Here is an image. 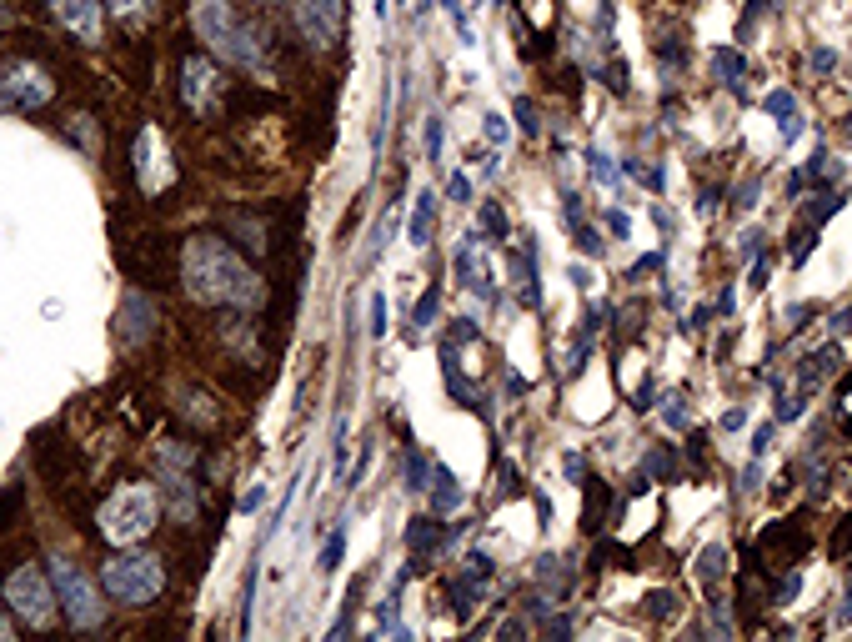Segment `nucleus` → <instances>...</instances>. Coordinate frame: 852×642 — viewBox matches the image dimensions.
<instances>
[{"label": "nucleus", "mask_w": 852, "mask_h": 642, "mask_svg": "<svg viewBox=\"0 0 852 642\" xmlns=\"http://www.w3.org/2000/svg\"><path fill=\"white\" fill-rule=\"evenodd\" d=\"M837 362H842V347L832 342V347H817L812 357H807V367H802V382L807 387H822L832 372H837Z\"/></svg>", "instance_id": "dca6fc26"}, {"label": "nucleus", "mask_w": 852, "mask_h": 642, "mask_svg": "<svg viewBox=\"0 0 852 642\" xmlns=\"http://www.w3.org/2000/svg\"><path fill=\"white\" fill-rule=\"evenodd\" d=\"M742 422H747V412H742V407H732V412H727V417H722V427H727V432H737V427H742Z\"/></svg>", "instance_id": "3c124183"}, {"label": "nucleus", "mask_w": 852, "mask_h": 642, "mask_svg": "<svg viewBox=\"0 0 852 642\" xmlns=\"http://www.w3.org/2000/svg\"><path fill=\"white\" fill-rule=\"evenodd\" d=\"M467 577H472V582H487V577H492V557H487V552H472V557H467Z\"/></svg>", "instance_id": "72a5a7b5"}, {"label": "nucleus", "mask_w": 852, "mask_h": 642, "mask_svg": "<svg viewBox=\"0 0 852 642\" xmlns=\"http://www.w3.org/2000/svg\"><path fill=\"white\" fill-rule=\"evenodd\" d=\"M56 96V81L36 61H0V106L36 111Z\"/></svg>", "instance_id": "0eeeda50"}, {"label": "nucleus", "mask_w": 852, "mask_h": 642, "mask_svg": "<svg viewBox=\"0 0 852 642\" xmlns=\"http://www.w3.org/2000/svg\"><path fill=\"white\" fill-rule=\"evenodd\" d=\"M647 467H652V472H657V477H672V472H677V457H672V452H667V447H657V452H652V457H647Z\"/></svg>", "instance_id": "473e14b6"}, {"label": "nucleus", "mask_w": 852, "mask_h": 642, "mask_svg": "<svg viewBox=\"0 0 852 642\" xmlns=\"http://www.w3.org/2000/svg\"><path fill=\"white\" fill-rule=\"evenodd\" d=\"M136 181H141V191L146 196H161L171 181H176V166L166 161V151H161V131L156 126H146L141 136H136Z\"/></svg>", "instance_id": "1a4fd4ad"}, {"label": "nucleus", "mask_w": 852, "mask_h": 642, "mask_svg": "<svg viewBox=\"0 0 852 642\" xmlns=\"http://www.w3.org/2000/svg\"><path fill=\"white\" fill-rule=\"evenodd\" d=\"M452 342H477V321L472 316H462L457 327H452Z\"/></svg>", "instance_id": "79ce46f5"}, {"label": "nucleus", "mask_w": 852, "mask_h": 642, "mask_svg": "<svg viewBox=\"0 0 852 642\" xmlns=\"http://www.w3.org/2000/svg\"><path fill=\"white\" fill-rule=\"evenodd\" d=\"M261 497H266L261 487H256V492H246V497H241V512H256V507H261Z\"/></svg>", "instance_id": "603ef678"}, {"label": "nucleus", "mask_w": 852, "mask_h": 642, "mask_svg": "<svg viewBox=\"0 0 852 642\" xmlns=\"http://www.w3.org/2000/svg\"><path fill=\"white\" fill-rule=\"evenodd\" d=\"M722 572H727V552L712 542V547H702V557H697V577H702V587H717L722 582Z\"/></svg>", "instance_id": "412c9836"}, {"label": "nucleus", "mask_w": 852, "mask_h": 642, "mask_svg": "<svg viewBox=\"0 0 852 642\" xmlns=\"http://www.w3.org/2000/svg\"><path fill=\"white\" fill-rule=\"evenodd\" d=\"M256 6H281V0H256Z\"/></svg>", "instance_id": "4d7b16f0"}, {"label": "nucleus", "mask_w": 852, "mask_h": 642, "mask_svg": "<svg viewBox=\"0 0 852 642\" xmlns=\"http://www.w3.org/2000/svg\"><path fill=\"white\" fill-rule=\"evenodd\" d=\"M652 617H677V592H652Z\"/></svg>", "instance_id": "c9c22d12"}, {"label": "nucleus", "mask_w": 852, "mask_h": 642, "mask_svg": "<svg viewBox=\"0 0 852 642\" xmlns=\"http://www.w3.org/2000/svg\"><path fill=\"white\" fill-rule=\"evenodd\" d=\"M477 231L472 236H462V246H457V276H462V286H472L482 301H497V286H492V266L482 261V251H477Z\"/></svg>", "instance_id": "ddd939ff"}, {"label": "nucleus", "mask_w": 852, "mask_h": 642, "mask_svg": "<svg viewBox=\"0 0 852 642\" xmlns=\"http://www.w3.org/2000/svg\"><path fill=\"white\" fill-rule=\"evenodd\" d=\"M837 206H842V196H837V191H832V196H812V206H807V226H822Z\"/></svg>", "instance_id": "a878e982"}, {"label": "nucleus", "mask_w": 852, "mask_h": 642, "mask_svg": "<svg viewBox=\"0 0 852 642\" xmlns=\"http://www.w3.org/2000/svg\"><path fill=\"white\" fill-rule=\"evenodd\" d=\"M632 407H637V412H647V407H652V382H647V387L637 392V402H632Z\"/></svg>", "instance_id": "5fc2aeb1"}, {"label": "nucleus", "mask_w": 852, "mask_h": 642, "mask_svg": "<svg viewBox=\"0 0 852 642\" xmlns=\"http://www.w3.org/2000/svg\"><path fill=\"white\" fill-rule=\"evenodd\" d=\"M712 71H717L722 81H732V86H737V76H747V61H742V56H732V51H712Z\"/></svg>", "instance_id": "5701e85b"}, {"label": "nucleus", "mask_w": 852, "mask_h": 642, "mask_svg": "<svg viewBox=\"0 0 852 642\" xmlns=\"http://www.w3.org/2000/svg\"><path fill=\"white\" fill-rule=\"evenodd\" d=\"M437 306H442V286H426V296L416 301V332H426L437 321Z\"/></svg>", "instance_id": "4be33fe9"}, {"label": "nucleus", "mask_w": 852, "mask_h": 642, "mask_svg": "<svg viewBox=\"0 0 852 642\" xmlns=\"http://www.w3.org/2000/svg\"><path fill=\"white\" fill-rule=\"evenodd\" d=\"M772 452V427H757V437H752V457H767Z\"/></svg>", "instance_id": "a18cd8bd"}, {"label": "nucleus", "mask_w": 852, "mask_h": 642, "mask_svg": "<svg viewBox=\"0 0 852 642\" xmlns=\"http://www.w3.org/2000/svg\"><path fill=\"white\" fill-rule=\"evenodd\" d=\"M812 66H817V71H832L837 56H832V51H812Z\"/></svg>", "instance_id": "8fccbe9b"}, {"label": "nucleus", "mask_w": 852, "mask_h": 642, "mask_svg": "<svg viewBox=\"0 0 852 642\" xmlns=\"http://www.w3.org/2000/svg\"><path fill=\"white\" fill-rule=\"evenodd\" d=\"M406 487H411V492L426 487V462H421V452H406Z\"/></svg>", "instance_id": "c85d7f7f"}, {"label": "nucleus", "mask_w": 852, "mask_h": 642, "mask_svg": "<svg viewBox=\"0 0 852 642\" xmlns=\"http://www.w3.org/2000/svg\"><path fill=\"white\" fill-rule=\"evenodd\" d=\"M101 587H106L116 602H126V607H146V602H156V597H161V587H166V567H161L151 552H131V547H121L116 557H106V562H101Z\"/></svg>", "instance_id": "20e7f679"}, {"label": "nucleus", "mask_w": 852, "mask_h": 642, "mask_svg": "<svg viewBox=\"0 0 852 642\" xmlns=\"http://www.w3.org/2000/svg\"><path fill=\"white\" fill-rule=\"evenodd\" d=\"M487 141H492V146H502V141H507V121H502L497 111L487 116Z\"/></svg>", "instance_id": "58836bf2"}, {"label": "nucleus", "mask_w": 852, "mask_h": 642, "mask_svg": "<svg viewBox=\"0 0 852 642\" xmlns=\"http://www.w3.org/2000/svg\"><path fill=\"white\" fill-rule=\"evenodd\" d=\"M156 517H161L156 487H151V482H126V487H116V492L106 497L96 527H101V537H106L111 547H136V542L151 537Z\"/></svg>", "instance_id": "7ed1b4c3"}, {"label": "nucleus", "mask_w": 852, "mask_h": 642, "mask_svg": "<svg viewBox=\"0 0 852 642\" xmlns=\"http://www.w3.org/2000/svg\"><path fill=\"white\" fill-rule=\"evenodd\" d=\"M807 316H812V306H807V301L787 306V327H792V332H797V327H807Z\"/></svg>", "instance_id": "a19ab883"}, {"label": "nucleus", "mask_w": 852, "mask_h": 642, "mask_svg": "<svg viewBox=\"0 0 852 642\" xmlns=\"http://www.w3.org/2000/svg\"><path fill=\"white\" fill-rule=\"evenodd\" d=\"M421 141H426V161H442V141H447V131H442V116H426V131H421Z\"/></svg>", "instance_id": "393cba45"}, {"label": "nucleus", "mask_w": 852, "mask_h": 642, "mask_svg": "<svg viewBox=\"0 0 852 642\" xmlns=\"http://www.w3.org/2000/svg\"><path fill=\"white\" fill-rule=\"evenodd\" d=\"M51 11L81 46H101V0H51Z\"/></svg>", "instance_id": "9b49d317"}, {"label": "nucleus", "mask_w": 852, "mask_h": 642, "mask_svg": "<svg viewBox=\"0 0 852 642\" xmlns=\"http://www.w3.org/2000/svg\"><path fill=\"white\" fill-rule=\"evenodd\" d=\"M106 11L121 21V26H146L156 16V0H106Z\"/></svg>", "instance_id": "aec40b11"}, {"label": "nucleus", "mask_w": 852, "mask_h": 642, "mask_svg": "<svg viewBox=\"0 0 852 642\" xmlns=\"http://www.w3.org/2000/svg\"><path fill=\"white\" fill-rule=\"evenodd\" d=\"M156 462H161V482H166V492H171V512H176V522H191V517H196V487H191L186 467L176 462V447H161V452H156Z\"/></svg>", "instance_id": "f8f14e48"}, {"label": "nucleus", "mask_w": 852, "mask_h": 642, "mask_svg": "<svg viewBox=\"0 0 852 642\" xmlns=\"http://www.w3.org/2000/svg\"><path fill=\"white\" fill-rule=\"evenodd\" d=\"M121 342H141V337H151L156 332V306L141 296V291H131L126 301H121Z\"/></svg>", "instance_id": "4468645a"}, {"label": "nucleus", "mask_w": 852, "mask_h": 642, "mask_svg": "<svg viewBox=\"0 0 852 642\" xmlns=\"http://www.w3.org/2000/svg\"><path fill=\"white\" fill-rule=\"evenodd\" d=\"M371 337H376V342L386 337V296H381V291L371 296Z\"/></svg>", "instance_id": "2f4dec72"}, {"label": "nucleus", "mask_w": 852, "mask_h": 642, "mask_svg": "<svg viewBox=\"0 0 852 642\" xmlns=\"http://www.w3.org/2000/svg\"><path fill=\"white\" fill-rule=\"evenodd\" d=\"M757 482H762V467L747 462V467H742V492H757Z\"/></svg>", "instance_id": "49530a36"}, {"label": "nucleus", "mask_w": 852, "mask_h": 642, "mask_svg": "<svg viewBox=\"0 0 852 642\" xmlns=\"http://www.w3.org/2000/svg\"><path fill=\"white\" fill-rule=\"evenodd\" d=\"M582 527L587 532H602L607 527V487L597 477H587V507H582Z\"/></svg>", "instance_id": "a211bd4d"}, {"label": "nucleus", "mask_w": 852, "mask_h": 642, "mask_svg": "<svg viewBox=\"0 0 852 642\" xmlns=\"http://www.w3.org/2000/svg\"><path fill=\"white\" fill-rule=\"evenodd\" d=\"M517 116H522V131H527V136H537V131H542V121H537V106H532V101H517Z\"/></svg>", "instance_id": "e433bc0d"}, {"label": "nucleus", "mask_w": 852, "mask_h": 642, "mask_svg": "<svg viewBox=\"0 0 852 642\" xmlns=\"http://www.w3.org/2000/svg\"><path fill=\"white\" fill-rule=\"evenodd\" d=\"M181 101L191 116H211L221 106V71L211 56H186L181 61Z\"/></svg>", "instance_id": "6e6552de"}, {"label": "nucleus", "mask_w": 852, "mask_h": 642, "mask_svg": "<svg viewBox=\"0 0 852 642\" xmlns=\"http://www.w3.org/2000/svg\"><path fill=\"white\" fill-rule=\"evenodd\" d=\"M6 637H11V622H6V617H0V642H6Z\"/></svg>", "instance_id": "6e6d98bb"}, {"label": "nucleus", "mask_w": 852, "mask_h": 642, "mask_svg": "<svg viewBox=\"0 0 852 642\" xmlns=\"http://www.w3.org/2000/svg\"><path fill=\"white\" fill-rule=\"evenodd\" d=\"M737 206H757V176L747 186H737Z\"/></svg>", "instance_id": "de8ad7c7"}, {"label": "nucleus", "mask_w": 852, "mask_h": 642, "mask_svg": "<svg viewBox=\"0 0 852 642\" xmlns=\"http://www.w3.org/2000/svg\"><path fill=\"white\" fill-rule=\"evenodd\" d=\"M6 602H11V612L26 622V627H51L56 622V592H51V582H46V572L41 567H16L11 577H6Z\"/></svg>", "instance_id": "423d86ee"}, {"label": "nucleus", "mask_w": 852, "mask_h": 642, "mask_svg": "<svg viewBox=\"0 0 852 642\" xmlns=\"http://www.w3.org/2000/svg\"><path fill=\"white\" fill-rule=\"evenodd\" d=\"M432 226H437V196H432V191H421V196H416V206H411L406 241H411V246H426V241H432Z\"/></svg>", "instance_id": "2eb2a0df"}, {"label": "nucleus", "mask_w": 852, "mask_h": 642, "mask_svg": "<svg viewBox=\"0 0 852 642\" xmlns=\"http://www.w3.org/2000/svg\"><path fill=\"white\" fill-rule=\"evenodd\" d=\"M437 542H442V522H437V517H411V527H406V547H411L416 557H421V547L432 552Z\"/></svg>", "instance_id": "6ab92c4d"}, {"label": "nucleus", "mask_w": 852, "mask_h": 642, "mask_svg": "<svg viewBox=\"0 0 852 642\" xmlns=\"http://www.w3.org/2000/svg\"><path fill=\"white\" fill-rule=\"evenodd\" d=\"M51 587H56V602L66 612L71 627L91 632L106 622V602H101V587L71 562V557H51Z\"/></svg>", "instance_id": "39448f33"}, {"label": "nucleus", "mask_w": 852, "mask_h": 642, "mask_svg": "<svg viewBox=\"0 0 852 642\" xmlns=\"http://www.w3.org/2000/svg\"><path fill=\"white\" fill-rule=\"evenodd\" d=\"M742 256H747V261L762 256V231H742Z\"/></svg>", "instance_id": "ea45409f"}, {"label": "nucleus", "mask_w": 852, "mask_h": 642, "mask_svg": "<svg viewBox=\"0 0 852 642\" xmlns=\"http://www.w3.org/2000/svg\"><path fill=\"white\" fill-rule=\"evenodd\" d=\"M832 332H852V311H837L832 316Z\"/></svg>", "instance_id": "864d4df0"}, {"label": "nucleus", "mask_w": 852, "mask_h": 642, "mask_svg": "<svg viewBox=\"0 0 852 642\" xmlns=\"http://www.w3.org/2000/svg\"><path fill=\"white\" fill-rule=\"evenodd\" d=\"M572 231H577V246H582L587 256H602V251H607V241H602L592 226H572Z\"/></svg>", "instance_id": "7c9ffc66"}, {"label": "nucleus", "mask_w": 852, "mask_h": 642, "mask_svg": "<svg viewBox=\"0 0 852 642\" xmlns=\"http://www.w3.org/2000/svg\"><path fill=\"white\" fill-rule=\"evenodd\" d=\"M607 231H612V236H632V221H627L622 211H607Z\"/></svg>", "instance_id": "37998d69"}, {"label": "nucleus", "mask_w": 852, "mask_h": 642, "mask_svg": "<svg viewBox=\"0 0 852 642\" xmlns=\"http://www.w3.org/2000/svg\"><path fill=\"white\" fill-rule=\"evenodd\" d=\"M587 161H592V176H597V181H602V186H612V181H617V171H612V161H607V156H602V151H597V146H592V151H587Z\"/></svg>", "instance_id": "c756f323"}, {"label": "nucleus", "mask_w": 852, "mask_h": 642, "mask_svg": "<svg viewBox=\"0 0 852 642\" xmlns=\"http://www.w3.org/2000/svg\"><path fill=\"white\" fill-rule=\"evenodd\" d=\"M482 226H487L497 241H507V216H502V206H497V201H487V206H482Z\"/></svg>", "instance_id": "cd10ccee"}, {"label": "nucleus", "mask_w": 852, "mask_h": 642, "mask_svg": "<svg viewBox=\"0 0 852 642\" xmlns=\"http://www.w3.org/2000/svg\"><path fill=\"white\" fill-rule=\"evenodd\" d=\"M341 552H346V527H336V532L326 537V547H321V562H316V567H321V572H336V567H341Z\"/></svg>", "instance_id": "b1692460"}, {"label": "nucleus", "mask_w": 852, "mask_h": 642, "mask_svg": "<svg viewBox=\"0 0 852 642\" xmlns=\"http://www.w3.org/2000/svg\"><path fill=\"white\" fill-rule=\"evenodd\" d=\"M832 552L842 557V552H852V512L842 517V527H837V537H832Z\"/></svg>", "instance_id": "4c0bfd02"}, {"label": "nucleus", "mask_w": 852, "mask_h": 642, "mask_svg": "<svg viewBox=\"0 0 852 642\" xmlns=\"http://www.w3.org/2000/svg\"><path fill=\"white\" fill-rule=\"evenodd\" d=\"M662 417H667V427H687V407H677V397H672V407H662Z\"/></svg>", "instance_id": "c03bdc74"}, {"label": "nucleus", "mask_w": 852, "mask_h": 642, "mask_svg": "<svg viewBox=\"0 0 852 642\" xmlns=\"http://www.w3.org/2000/svg\"><path fill=\"white\" fill-rule=\"evenodd\" d=\"M191 26L211 46V56H221L226 66H241V71L266 66V36L251 21H241L226 0H191Z\"/></svg>", "instance_id": "f03ea898"}, {"label": "nucleus", "mask_w": 852, "mask_h": 642, "mask_svg": "<svg viewBox=\"0 0 852 642\" xmlns=\"http://www.w3.org/2000/svg\"><path fill=\"white\" fill-rule=\"evenodd\" d=\"M296 31L316 51H331L341 41V0H296Z\"/></svg>", "instance_id": "9d476101"}, {"label": "nucleus", "mask_w": 852, "mask_h": 642, "mask_svg": "<svg viewBox=\"0 0 852 642\" xmlns=\"http://www.w3.org/2000/svg\"><path fill=\"white\" fill-rule=\"evenodd\" d=\"M697 211H702V216H712V211H717V186H707V191L697 196Z\"/></svg>", "instance_id": "09e8293b"}, {"label": "nucleus", "mask_w": 852, "mask_h": 642, "mask_svg": "<svg viewBox=\"0 0 852 642\" xmlns=\"http://www.w3.org/2000/svg\"><path fill=\"white\" fill-rule=\"evenodd\" d=\"M432 477H437V482H432V507H437V512H452V507L462 502V487H457L452 467H442V462H437V467H432Z\"/></svg>", "instance_id": "f3484780"}, {"label": "nucleus", "mask_w": 852, "mask_h": 642, "mask_svg": "<svg viewBox=\"0 0 852 642\" xmlns=\"http://www.w3.org/2000/svg\"><path fill=\"white\" fill-rule=\"evenodd\" d=\"M447 196H452V201H457V206H467V201H472V181H467V176H462V171H457V176H452V181H447Z\"/></svg>", "instance_id": "f704fd0d"}, {"label": "nucleus", "mask_w": 852, "mask_h": 642, "mask_svg": "<svg viewBox=\"0 0 852 642\" xmlns=\"http://www.w3.org/2000/svg\"><path fill=\"white\" fill-rule=\"evenodd\" d=\"M181 286L201 306H256L261 301V276L221 236H191L186 241V251H181Z\"/></svg>", "instance_id": "f257e3e1"}, {"label": "nucleus", "mask_w": 852, "mask_h": 642, "mask_svg": "<svg viewBox=\"0 0 852 642\" xmlns=\"http://www.w3.org/2000/svg\"><path fill=\"white\" fill-rule=\"evenodd\" d=\"M762 106H767V111H772L777 121H787V116H797V96H792V91H772V96H767Z\"/></svg>", "instance_id": "bb28decb"}]
</instances>
